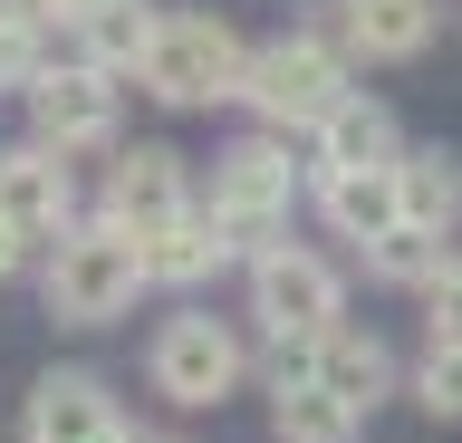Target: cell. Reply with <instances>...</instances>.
I'll return each mask as SVG.
<instances>
[{
	"instance_id": "cell-9",
	"label": "cell",
	"mask_w": 462,
	"mask_h": 443,
	"mask_svg": "<svg viewBox=\"0 0 462 443\" xmlns=\"http://www.w3.org/2000/svg\"><path fill=\"white\" fill-rule=\"evenodd\" d=\"M173 212H193L183 203V154H164V145H135V154H116V174H106V222L116 232H164Z\"/></svg>"
},
{
	"instance_id": "cell-4",
	"label": "cell",
	"mask_w": 462,
	"mask_h": 443,
	"mask_svg": "<svg viewBox=\"0 0 462 443\" xmlns=\"http://www.w3.org/2000/svg\"><path fill=\"white\" fill-rule=\"evenodd\" d=\"M241 97H251L280 135H289V125H328V116L346 106V68H337L328 39H270V49H251Z\"/></svg>"
},
{
	"instance_id": "cell-7",
	"label": "cell",
	"mask_w": 462,
	"mask_h": 443,
	"mask_svg": "<svg viewBox=\"0 0 462 443\" xmlns=\"http://www.w3.org/2000/svg\"><path fill=\"white\" fill-rule=\"evenodd\" d=\"M29 125H39V145L58 154H87V145H106L116 135V88H106V68H39L29 78Z\"/></svg>"
},
{
	"instance_id": "cell-24",
	"label": "cell",
	"mask_w": 462,
	"mask_h": 443,
	"mask_svg": "<svg viewBox=\"0 0 462 443\" xmlns=\"http://www.w3.org/2000/svg\"><path fill=\"white\" fill-rule=\"evenodd\" d=\"M20 261H29V241L10 232V222H0V280H10V270H20Z\"/></svg>"
},
{
	"instance_id": "cell-21",
	"label": "cell",
	"mask_w": 462,
	"mask_h": 443,
	"mask_svg": "<svg viewBox=\"0 0 462 443\" xmlns=\"http://www.w3.org/2000/svg\"><path fill=\"white\" fill-rule=\"evenodd\" d=\"M424 328H433V347H462V261L433 280V299H424Z\"/></svg>"
},
{
	"instance_id": "cell-8",
	"label": "cell",
	"mask_w": 462,
	"mask_h": 443,
	"mask_svg": "<svg viewBox=\"0 0 462 443\" xmlns=\"http://www.w3.org/2000/svg\"><path fill=\"white\" fill-rule=\"evenodd\" d=\"M78 212V183H68V154L58 145H10L0 154V222L20 241H58Z\"/></svg>"
},
{
	"instance_id": "cell-3",
	"label": "cell",
	"mask_w": 462,
	"mask_h": 443,
	"mask_svg": "<svg viewBox=\"0 0 462 443\" xmlns=\"http://www.w3.org/2000/svg\"><path fill=\"white\" fill-rule=\"evenodd\" d=\"M289 193H299V164H289L280 135H251L212 164V222L231 232V251H280V222H289Z\"/></svg>"
},
{
	"instance_id": "cell-13",
	"label": "cell",
	"mask_w": 462,
	"mask_h": 443,
	"mask_svg": "<svg viewBox=\"0 0 462 443\" xmlns=\"http://www.w3.org/2000/svg\"><path fill=\"white\" fill-rule=\"evenodd\" d=\"M309 376L328 385V395H346V405L366 414L375 395L395 385V366H385V347H375L366 328H346V318H337V328H328V337H318V347H309Z\"/></svg>"
},
{
	"instance_id": "cell-17",
	"label": "cell",
	"mask_w": 462,
	"mask_h": 443,
	"mask_svg": "<svg viewBox=\"0 0 462 443\" xmlns=\"http://www.w3.org/2000/svg\"><path fill=\"white\" fill-rule=\"evenodd\" d=\"M78 39H87V68H144V49H154V20H144V0H97V10H78Z\"/></svg>"
},
{
	"instance_id": "cell-15",
	"label": "cell",
	"mask_w": 462,
	"mask_h": 443,
	"mask_svg": "<svg viewBox=\"0 0 462 443\" xmlns=\"http://www.w3.org/2000/svg\"><path fill=\"white\" fill-rule=\"evenodd\" d=\"M231 261V232L212 212H173L164 232H144V280H202Z\"/></svg>"
},
{
	"instance_id": "cell-20",
	"label": "cell",
	"mask_w": 462,
	"mask_h": 443,
	"mask_svg": "<svg viewBox=\"0 0 462 443\" xmlns=\"http://www.w3.org/2000/svg\"><path fill=\"white\" fill-rule=\"evenodd\" d=\"M414 395H424V414H462V347H433Z\"/></svg>"
},
{
	"instance_id": "cell-22",
	"label": "cell",
	"mask_w": 462,
	"mask_h": 443,
	"mask_svg": "<svg viewBox=\"0 0 462 443\" xmlns=\"http://www.w3.org/2000/svg\"><path fill=\"white\" fill-rule=\"evenodd\" d=\"M29 78H39V68H29V30L0 10V88H29Z\"/></svg>"
},
{
	"instance_id": "cell-6",
	"label": "cell",
	"mask_w": 462,
	"mask_h": 443,
	"mask_svg": "<svg viewBox=\"0 0 462 443\" xmlns=\"http://www.w3.org/2000/svg\"><path fill=\"white\" fill-rule=\"evenodd\" d=\"M231 385H241V337L222 318H202V309L164 318V337H154V395L202 414V405H222Z\"/></svg>"
},
{
	"instance_id": "cell-1",
	"label": "cell",
	"mask_w": 462,
	"mask_h": 443,
	"mask_svg": "<svg viewBox=\"0 0 462 443\" xmlns=\"http://www.w3.org/2000/svg\"><path fill=\"white\" fill-rule=\"evenodd\" d=\"M144 290V241L135 232H116V222H68L49 251V318L68 328H106L125 318Z\"/></svg>"
},
{
	"instance_id": "cell-11",
	"label": "cell",
	"mask_w": 462,
	"mask_h": 443,
	"mask_svg": "<svg viewBox=\"0 0 462 443\" xmlns=\"http://www.w3.org/2000/svg\"><path fill=\"white\" fill-rule=\"evenodd\" d=\"M318 203L337 241H385L404 222V164H356V174H318Z\"/></svg>"
},
{
	"instance_id": "cell-14",
	"label": "cell",
	"mask_w": 462,
	"mask_h": 443,
	"mask_svg": "<svg viewBox=\"0 0 462 443\" xmlns=\"http://www.w3.org/2000/svg\"><path fill=\"white\" fill-rule=\"evenodd\" d=\"M356 164H395V116L375 97H346L337 116L318 125V174H356Z\"/></svg>"
},
{
	"instance_id": "cell-19",
	"label": "cell",
	"mask_w": 462,
	"mask_h": 443,
	"mask_svg": "<svg viewBox=\"0 0 462 443\" xmlns=\"http://www.w3.org/2000/svg\"><path fill=\"white\" fill-rule=\"evenodd\" d=\"M366 261H375V280H395V290H433L443 280V232H424V222H395L385 241H366Z\"/></svg>"
},
{
	"instance_id": "cell-5",
	"label": "cell",
	"mask_w": 462,
	"mask_h": 443,
	"mask_svg": "<svg viewBox=\"0 0 462 443\" xmlns=\"http://www.w3.org/2000/svg\"><path fill=\"white\" fill-rule=\"evenodd\" d=\"M251 318L280 337V347H318L328 328H337V270L309 261V251H260L251 261Z\"/></svg>"
},
{
	"instance_id": "cell-10",
	"label": "cell",
	"mask_w": 462,
	"mask_h": 443,
	"mask_svg": "<svg viewBox=\"0 0 462 443\" xmlns=\"http://www.w3.org/2000/svg\"><path fill=\"white\" fill-rule=\"evenodd\" d=\"M29 443H125L97 376H39L29 385Z\"/></svg>"
},
{
	"instance_id": "cell-12",
	"label": "cell",
	"mask_w": 462,
	"mask_h": 443,
	"mask_svg": "<svg viewBox=\"0 0 462 443\" xmlns=\"http://www.w3.org/2000/svg\"><path fill=\"white\" fill-rule=\"evenodd\" d=\"M337 39L356 59H414L433 39V0H337Z\"/></svg>"
},
{
	"instance_id": "cell-16",
	"label": "cell",
	"mask_w": 462,
	"mask_h": 443,
	"mask_svg": "<svg viewBox=\"0 0 462 443\" xmlns=\"http://www.w3.org/2000/svg\"><path fill=\"white\" fill-rule=\"evenodd\" d=\"M270 414H280V443H346V434H356V405L328 395L309 366H299V376L280 366V405H270Z\"/></svg>"
},
{
	"instance_id": "cell-23",
	"label": "cell",
	"mask_w": 462,
	"mask_h": 443,
	"mask_svg": "<svg viewBox=\"0 0 462 443\" xmlns=\"http://www.w3.org/2000/svg\"><path fill=\"white\" fill-rule=\"evenodd\" d=\"M0 10H10L20 30H49V20H68V30H78V0H0Z\"/></svg>"
},
{
	"instance_id": "cell-18",
	"label": "cell",
	"mask_w": 462,
	"mask_h": 443,
	"mask_svg": "<svg viewBox=\"0 0 462 443\" xmlns=\"http://www.w3.org/2000/svg\"><path fill=\"white\" fill-rule=\"evenodd\" d=\"M404 222H424V232L462 222V164L453 154H404Z\"/></svg>"
},
{
	"instance_id": "cell-2",
	"label": "cell",
	"mask_w": 462,
	"mask_h": 443,
	"mask_svg": "<svg viewBox=\"0 0 462 443\" xmlns=\"http://www.w3.org/2000/svg\"><path fill=\"white\" fill-rule=\"evenodd\" d=\"M135 78L164 97V106H222V97H241V78H251V49H241L231 20H212V10H173V20H154V49H144Z\"/></svg>"
}]
</instances>
